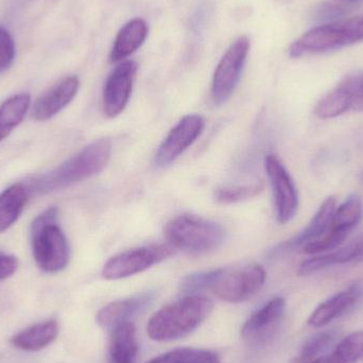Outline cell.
I'll return each instance as SVG.
<instances>
[{
  "label": "cell",
  "instance_id": "6da1fadb",
  "mask_svg": "<svg viewBox=\"0 0 363 363\" xmlns=\"http://www.w3.org/2000/svg\"><path fill=\"white\" fill-rule=\"evenodd\" d=\"M112 144L108 138L96 140L52 172L35 179L30 189L49 194L64 189L100 174L110 162Z\"/></svg>",
  "mask_w": 363,
  "mask_h": 363
},
{
  "label": "cell",
  "instance_id": "7a4b0ae2",
  "mask_svg": "<svg viewBox=\"0 0 363 363\" xmlns=\"http://www.w3.org/2000/svg\"><path fill=\"white\" fill-rule=\"evenodd\" d=\"M213 301L200 296H188L163 307L149 320L147 330L159 342L178 340L191 334L211 315Z\"/></svg>",
  "mask_w": 363,
  "mask_h": 363
},
{
  "label": "cell",
  "instance_id": "3957f363",
  "mask_svg": "<svg viewBox=\"0 0 363 363\" xmlns=\"http://www.w3.org/2000/svg\"><path fill=\"white\" fill-rule=\"evenodd\" d=\"M57 207H49L31 225L32 253L38 266L47 273L60 272L69 262V245L57 223Z\"/></svg>",
  "mask_w": 363,
  "mask_h": 363
},
{
  "label": "cell",
  "instance_id": "277c9868",
  "mask_svg": "<svg viewBox=\"0 0 363 363\" xmlns=\"http://www.w3.org/2000/svg\"><path fill=\"white\" fill-rule=\"evenodd\" d=\"M165 235L174 250L190 255H204L221 247L226 232L217 222L185 213L168 222Z\"/></svg>",
  "mask_w": 363,
  "mask_h": 363
},
{
  "label": "cell",
  "instance_id": "5b68a950",
  "mask_svg": "<svg viewBox=\"0 0 363 363\" xmlns=\"http://www.w3.org/2000/svg\"><path fill=\"white\" fill-rule=\"evenodd\" d=\"M363 40V15L325 23L303 34L290 46V57L338 50Z\"/></svg>",
  "mask_w": 363,
  "mask_h": 363
},
{
  "label": "cell",
  "instance_id": "8992f818",
  "mask_svg": "<svg viewBox=\"0 0 363 363\" xmlns=\"http://www.w3.org/2000/svg\"><path fill=\"white\" fill-rule=\"evenodd\" d=\"M264 281L266 271L258 264L216 269L215 279L209 290L224 302L241 303L259 292Z\"/></svg>",
  "mask_w": 363,
  "mask_h": 363
},
{
  "label": "cell",
  "instance_id": "52a82bcc",
  "mask_svg": "<svg viewBox=\"0 0 363 363\" xmlns=\"http://www.w3.org/2000/svg\"><path fill=\"white\" fill-rule=\"evenodd\" d=\"M174 253V249L167 245H152L136 247L117 254L104 264L102 277L108 281L125 279L148 270L155 264Z\"/></svg>",
  "mask_w": 363,
  "mask_h": 363
},
{
  "label": "cell",
  "instance_id": "ba28073f",
  "mask_svg": "<svg viewBox=\"0 0 363 363\" xmlns=\"http://www.w3.org/2000/svg\"><path fill=\"white\" fill-rule=\"evenodd\" d=\"M250 40L247 36L237 38L224 53L216 67L211 85V95L216 104H225L238 85L247 62Z\"/></svg>",
  "mask_w": 363,
  "mask_h": 363
},
{
  "label": "cell",
  "instance_id": "9c48e42d",
  "mask_svg": "<svg viewBox=\"0 0 363 363\" xmlns=\"http://www.w3.org/2000/svg\"><path fill=\"white\" fill-rule=\"evenodd\" d=\"M264 167L272 186L277 220L279 223H288L298 211V190L289 172L277 155H267Z\"/></svg>",
  "mask_w": 363,
  "mask_h": 363
},
{
  "label": "cell",
  "instance_id": "30bf717a",
  "mask_svg": "<svg viewBox=\"0 0 363 363\" xmlns=\"http://www.w3.org/2000/svg\"><path fill=\"white\" fill-rule=\"evenodd\" d=\"M286 303L283 298L269 301L253 313L241 328V338L252 347L268 345L279 330L285 313Z\"/></svg>",
  "mask_w": 363,
  "mask_h": 363
},
{
  "label": "cell",
  "instance_id": "8fae6325",
  "mask_svg": "<svg viewBox=\"0 0 363 363\" xmlns=\"http://www.w3.org/2000/svg\"><path fill=\"white\" fill-rule=\"evenodd\" d=\"M205 121L200 115H187L169 132L155 155V166L165 168L181 157L202 134Z\"/></svg>",
  "mask_w": 363,
  "mask_h": 363
},
{
  "label": "cell",
  "instance_id": "7c38bea8",
  "mask_svg": "<svg viewBox=\"0 0 363 363\" xmlns=\"http://www.w3.org/2000/svg\"><path fill=\"white\" fill-rule=\"evenodd\" d=\"M138 72L134 61H123L113 70L104 89V113L108 117H116L123 112L129 104Z\"/></svg>",
  "mask_w": 363,
  "mask_h": 363
},
{
  "label": "cell",
  "instance_id": "4fadbf2b",
  "mask_svg": "<svg viewBox=\"0 0 363 363\" xmlns=\"http://www.w3.org/2000/svg\"><path fill=\"white\" fill-rule=\"evenodd\" d=\"M337 201L334 196L326 199L323 204L320 207L319 211L315 213V217L309 222L308 225L294 238L285 241L277 245L271 251L273 256L281 255V254L291 253L300 247H304L311 241L321 238L323 235L330 230L332 226L333 217L337 208Z\"/></svg>",
  "mask_w": 363,
  "mask_h": 363
},
{
  "label": "cell",
  "instance_id": "5bb4252c",
  "mask_svg": "<svg viewBox=\"0 0 363 363\" xmlns=\"http://www.w3.org/2000/svg\"><path fill=\"white\" fill-rule=\"evenodd\" d=\"M80 87L77 77L70 76L49 89L42 97L36 100L33 106L34 119L46 121L59 114L76 97Z\"/></svg>",
  "mask_w": 363,
  "mask_h": 363
},
{
  "label": "cell",
  "instance_id": "9a60e30c",
  "mask_svg": "<svg viewBox=\"0 0 363 363\" xmlns=\"http://www.w3.org/2000/svg\"><path fill=\"white\" fill-rule=\"evenodd\" d=\"M153 298V292H146L133 298L111 303L97 313L98 324L104 330H113L121 324L129 322L130 318L147 308L152 303Z\"/></svg>",
  "mask_w": 363,
  "mask_h": 363
},
{
  "label": "cell",
  "instance_id": "2e32d148",
  "mask_svg": "<svg viewBox=\"0 0 363 363\" xmlns=\"http://www.w3.org/2000/svg\"><path fill=\"white\" fill-rule=\"evenodd\" d=\"M363 262V236L352 241L350 245L322 255L313 256L304 260L298 268V274L301 277L313 274L328 267L337 264H358Z\"/></svg>",
  "mask_w": 363,
  "mask_h": 363
},
{
  "label": "cell",
  "instance_id": "e0dca14e",
  "mask_svg": "<svg viewBox=\"0 0 363 363\" xmlns=\"http://www.w3.org/2000/svg\"><path fill=\"white\" fill-rule=\"evenodd\" d=\"M148 32V25L144 19L133 18L128 21L115 38L111 50V62L116 63L133 55L144 44Z\"/></svg>",
  "mask_w": 363,
  "mask_h": 363
},
{
  "label": "cell",
  "instance_id": "ac0fdd59",
  "mask_svg": "<svg viewBox=\"0 0 363 363\" xmlns=\"http://www.w3.org/2000/svg\"><path fill=\"white\" fill-rule=\"evenodd\" d=\"M360 291L357 287L350 288L336 296L328 298L317 307L308 320L309 325L319 328L328 325L334 320L350 311L359 298Z\"/></svg>",
  "mask_w": 363,
  "mask_h": 363
},
{
  "label": "cell",
  "instance_id": "d6986e66",
  "mask_svg": "<svg viewBox=\"0 0 363 363\" xmlns=\"http://www.w3.org/2000/svg\"><path fill=\"white\" fill-rule=\"evenodd\" d=\"M138 352L135 326L125 322L112 330L108 363H135Z\"/></svg>",
  "mask_w": 363,
  "mask_h": 363
},
{
  "label": "cell",
  "instance_id": "ffe728a7",
  "mask_svg": "<svg viewBox=\"0 0 363 363\" xmlns=\"http://www.w3.org/2000/svg\"><path fill=\"white\" fill-rule=\"evenodd\" d=\"M30 187L16 183L0 194V233L9 230L21 217L30 196Z\"/></svg>",
  "mask_w": 363,
  "mask_h": 363
},
{
  "label": "cell",
  "instance_id": "44dd1931",
  "mask_svg": "<svg viewBox=\"0 0 363 363\" xmlns=\"http://www.w3.org/2000/svg\"><path fill=\"white\" fill-rule=\"evenodd\" d=\"M59 335V324L55 320L35 324L15 335L12 345L23 351L36 352L53 342Z\"/></svg>",
  "mask_w": 363,
  "mask_h": 363
},
{
  "label": "cell",
  "instance_id": "7402d4cb",
  "mask_svg": "<svg viewBox=\"0 0 363 363\" xmlns=\"http://www.w3.org/2000/svg\"><path fill=\"white\" fill-rule=\"evenodd\" d=\"M31 98L28 94H17L0 106V143L25 118L29 111Z\"/></svg>",
  "mask_w": 363,
  "mask_h": 363
},
{
  "label": "cell",
  "instance_id": "603a6c76",
  "mask_svg": "<svg viewBox=\"0 0 363 363\" xmlns=\"http://www.w3.org/2000/svg\"><path fill=\"white\" fill-rule=\"evenodd\" d=\"M363 213V206L359 196H351L335 211L330 230L347 235L359 223Z\"/></svg>",
  "mask_w": 363,
  "mask_h": 363
},
{
  "label": "cell",
  "instance_id": "cb8c5ba5",
  "mask_svg": "<svg viewBox=\"0 0 363 363\" xmlns=\"http://www.w3.org/2000/svg\"><path fill=\"white\" fill-rule=\"evenodd\" d=\"M337 333L335 330L319 333L311 337L306 341L301 350L298 357L294 359V363H311L315 362L318 358L321 357L323 353L336 339Z\"/></svg>",
  "mask_w": 363,
  "mask_h": 363
},
{
  "label": "cell",
  "instance_id": "d4e9b609",
  "mask_svg": "<svg viewBox=\"0 0 363 363\" xmlns=\"http://www.w3.org/2000/svg\"><path fill=\"white\" fill-rule=\"evenodd\" d=\"M336 363H356L363 357V330L343 339L330 354Z\"/></svg>",
  "mask_w": 363,
  "mask_h": 363
},
{
  "label": "cell",
  "instance_id": "484cf974",
  "mask_svg": "<svg viewBox=\"0 0 363 363\" xmlns=\"http://www.w3.org/2000/svg\"><path fill=\"white\" fill-rule=\"evenodd\" d=\"M349 112L347 99L338 86L324 96L315 108V116L321 119L336 118Z\"/></svg>",
  "mask_w": 363,
  "mask_h": 363
},
{
  "label": "cell",
  "instance_id": "4316f807",
  "mask_svg": "<svg viewBox=\"0 0 363 363\" xmlns=\"http://www.w3.org/2000/svg\"><path fill=\"white\" fill-rule=\"evenodd\" d=\"M262 190V184L255 183L251 185L228 186L216 190V200L222 204H232L240 202L257 196Z\"/></svg>",
  "mask_w": 363,
  "mask_h": 363
},
{
  "label": "cell",
  "instance_id": "83f0119b",
  "mask_svg": "<svg viewBox=\"0 0 363 363\" xmlns=\"http://www.w3.org/2000/svg\"><path fill=\"white\" fill-rule=\"evenodd\" d=\"M338 87L347 99L349 111L363 112V74L349 77Z\"/></svg>",
  "mask_w": 363,
  "mask_h": 363
},
{
  "label": "cell",
  "instance_id": "f1b7e54d",
  "mask_svg": "<svg viewBox=\"0 0 363 363\" xmlns=\"http://www.w3.org/2000/svg\"><path fill=\"white\" fill-rule=\"evenodd\" d=\"M216 270L205 271V272L194 273L184 277L181 281L180 289L183 294L196 296L194 294L211 289V284L215 279Z\"/></svg>",
  "mask_w": 363,
  "mask_h": 363
},
{
  "label": "cell",
  "instance_id": "f546056e",
  "mask_svg": "<svg viewBox=\"0 0 363 363\" xmlns=\"http://www.w3.org/2000/svg\"><path fill=\"white\" fill-rule=\"evenodd\" d=\"M14 57V40L9 31L0 27V72H4L12 65Z\"/></svg>",
  "mask_w": 363,
  "mask_h": 363
},
{
  "label": "cell",
  "instance_id": "4dcf8cb0",
  "mask_svg": "<svg viewBox=\"0 0 363 363\" xmlns=\"http://www.w3.org/2000/svg\"><path fill=\"white\" fill-rule=\"evenodd\" d=\"M194 349H178L157 356L148 363H185L194 354Z\"/></svg>",
  "mask_w": 363,
  "mask_h": 363
},
{
  "label": "cell",
  "instance_id": "1f68e13d",
  "mask_svg": "<svg viewBox=\"0 0 363 363\" xmlns=\"http://www.w3.org/2000/svg\"><path fill=\"white\" fill-rule=\"evenodd\" d=\"M18 267V260L15 256L0 252V281L14 274Z\"/></svg>",
  "mask_w": 363,
  "mask_h": 363
},
{
  "label": "cell",
  "instance_id": "d6a6232c",
  "mask_svg": "<svg viewBox=\"0 0 363 363\" xmlns=\"http://www.w3.org/2000/svg\"><path fill=\"white\" fill-rule=\"evenodd\" d=\"M185 363H220V360L219 357L211 352L194 350V354Z\"/></svg>",
  "mask_w": 363,
  "mask_h": 363
},
{
  "label": "cell",
  "instance_id": "836d02e7",
  "mask_svg": "<svg viewBox=\"0 0 363 363\" xmlns=\"http://www.w3.org/2000/svg\"><path fill=\"white\" fill-rule=\"evenodd\" d=\"M311 363H336L335 362V360L333 359L332 356H323V357L318 358V359H315V362H311Z\"/></svg>",
  "mask_w": 363,
  "mask_h": 363
},
{
  "label": "cell",
  "instance_id": "e575fe53",
  "mask_svg": "<svg viewBox=\"0 0 363 363\" xmlns=\"http://www.w3.org/2000/svg\"><path fill=\"white\" fill-rule=\"evenodd\" d=\"M362 181H363V174H362Z\"/></svg>",
  "mask_w": 363,
  "mask_h": 363
}]
</instances>
